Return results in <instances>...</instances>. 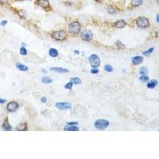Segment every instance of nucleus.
<instances>
[{"label":"nucleus","mask_w":159,"mask_h":159,"mask_svg":"<svg viewBox=\"0 0 159 159\" xmlns=\"http://www.w3.org/2000/svg\"><path fill=\"white\" fill-rule=\"evenodd\" d=\"M81 30V25L79 22H72L68 25V31L72 35L78 34Z\"/></svg>","instance_id":"obj_1"},{"label":"nucleus","mask_w":159,"mask_h":159,"mask_svg":"<svg viewBox=\"0 0 159 159\" xmlns=\"http://www.w3.org/2000/svg\"><path fill=\"white\" fill-rule=\"evenodd\" d=\"M51 36H52L53 39H55L57 41H64V40H65L67 37L66 33L64 30L54 31Z\"/></svg>","instance_id":"obj_2"},{"label":"nucleus","mask_w":159,"mask_h":159,"mask_svg":"<svg viewBox=\"0 0 159 159\" xmlns=\"http://www.w3.org/2000/svg\"><path fill=\"white\" fill-rule=\"evenodd\" d=\"M109 126V122L106 119H98L95 121V126L98 130H105Z\"/></svg>","instance_id":"obj_3"},{"label":"nucleus","mask_w":159,"mask_h":159,"mask_svg":"<svg viewBox=\"0 0 159 159\" xmlns=\"http://www.w3.org/2000/svg\"><path fill=\"white\" fill-rule=\"evenodd\" d=\"M89 62H90L91 66L93 68H97L100 65V59L96 54H91L89 57Z\"/></svg>","instance_id":"obj_4"},{"label":"nucleus","mask_w":159,"mask_h":159,"mask_svg":"<svg viewBox=\"0 0 159 159\" xmlns=\"http://www.w3.org/2000/svg\"><path fill=\"white\" fill-rule=\"evenodd\" d=\"M136 23L138 25V26L140 28H146L149 25V20L145 17H139L138 18H137Z\"/></svg>","instance_id":"obj_5"},{"label":"nucleus","mask_w":159,"mask_h":159,"mask_svg":"<svg viewBox=\"0 0 159 159\" xmlns=\"http://www.w3.org/2000/svg\"><path fill=\"white\" fill-rule=\"evenodd\" d=\"M18 108V103L15 101H11L8 103L7 106H6V110H7L9 112H14V111H17Z\"/></svg>","instance_id":"obj_6"},{"label":"nucleus","mask_w":159,"mask_h":159,"mask_svg":"<svg viewBox=\"0 0 159 159\" xmlns=\"http://www.w3.org/2000/svg\"><path fill=\"white\" fill-rule=\"evenodd\" d=\"M92 37H93V34H92V33L90 30H84L81 34V38L84 41H91Z\"/></svg>","instance_id":"obj_7"},{"label":"nucleus","mask_w":159,"mask_h":159,"mask_svg":"<svg viewBox=\"0 0 159 159\" xmlns=\"http://www.w3.org/2000/svg\"><path fill=\"white\" fill-rule=\"evenodd\" d=\"M36 3L38 6H40L41 7L46 10V11H49V9L50 8V4L49 0H37Z\"/></svg>","instance_id":"obj_8"},{"label":"nucleus","mask_w":159,"mask_h":159,"mask_svg":"<svg viewBox=\"0 0 159 159\" xmlns=\"http://www.w3.org/2000/svg\"><path fill=\"white\" fill-rule=\"evenodd\" d=\"M55 106L60 110H68L72 107V104L70 103H57Z\"/></svg>","instance_id":"obj_9"},{"label":"nucleus","mask_w":159,"mask_h":159,"mask_svg":"<svg viewBox=\"0 0 159 159\" xmlns=\"http://www.w3.org/2000/svg\"><path fill=\"white\" fill-rule=\"evenodd\" d=\"M114 27H116L118 29H122L123 27H125L126 25V22L124 20H119L114 22Z\"/></svg>","instance_id":"obj_10"},{"label":"nucleus","mask_w":159,"mask_h":159,"mask_svg":"<svg viewBox=\"0 0 159 159\" xmlns=\"http://www.w3.org/2000/svg\"><path fill=\"white\" fill-rule=\"evenodd\" d=\"M142 61H143V57L142 56H136L132 58L133 65H139V64H141Z\"/></svg>","instance_id":"obj_11"},{"label":"nucleus","mask_w":159,"mask_h":159,"mask_svg":"<svg viewBox=\"0 0 159 159\" xmlns=\"http://www.w3.org/2000/svg\"><path fill=\"white\" fill-rule=\"evenodd\" d=\"M50 70L52 72H58V73H65L68 72V70L63 68H58V67H55V68H51Z\"/></svg>","instance_id":"obj_12"},{"label":"nucleus","mask_w":159,"mask_h":159,"mask_svg":"<svg viewBox=\"0 0 159 159\" xmlns=\"http://www.w3.org/2000/svg\"><path fill=\"white\" fill-rule=\"evenodd\" d=\"M2 128L4 130H6V131H9V130H12V126L10 125V123L8 122V119H6L4 122H3L2 124Z\"/></svg>","instance_id":"obj_13"},{"label":"nucleus","mask_w":159,"mask_h":159,"mask_svg":"<svg viewBox=\"0 0 159 159\" xmlns=\"http://www.w3.org/2000/svg\"><path fill=\"white\" fill-rule=\"evenodd\" d=\"M16 130H19V131H25V130H27V125L25 123H20L19 125L16 126Z\"/></svg>","instance_id":"obj_14"},{"label":"nucleus","mask_w":159,"mask_h":159,"mask_svg":"<svg viewBox=\"0 0 159 159\" xmlns=\"http://www.w3.org/2000/svg\"><path fill=\"white\" fill-rule=\"evenodd\" d=\"M158 84V81L155 80H153L149 81L147 84V88H154L155 86H157Z\"/></svg>","instance_id":"obj_15"},{"label":"nucleus","mask_w":159,"mask_h":159,"mask_svg":"<svg viewBox=\"0 0 159 159\" xmlns=\"http://www.w3.org/2000/svg\"><path fill=\"white\" fill-rule=\"evenodd\" d=\"M16 67H17V68L20 70V71H27L28 70V67L25 65H22V64H17Z\"/></svg>","instance_id":"obj_16"},{"label":"nucleus","mask_w":159,"mask_h":159,"mask_svg":"<svg viewBox=\"0 0 159 159\" xmlns=\"http://www.w3.org/2000/svg\"><path fill=\"white\" fill-rule=\"evenodd\" d=\"M49 53V55L52 57H57V56H58V54H59L58 53V51H57V49H50Z\"/></svg>","instance_id":"obj_17"},{"label":"nucleus","mask_w":159,"mask_h":159,"mask_svg":"<svg viewBox=\"0 0 159 159\" xmlns=\"http://www.w3.org/2000/svg\"><path fill=\"white\" fill-rule=\"evenodd\" d=\"M65 130H68V131H78L79 130V128L76 126H65V128H64Z\"/></svg>","instance_id":"obj_18"},{"label":"nucleus","mask_w":159,"mask_h":159,"mask_svg":"<svg viewBox=\"0 0 159 159\" xmlns=\"http://www.w3.org/2000/svg\"><path fill=\"white\" fill-rule=\"evenodd\" d=\"M41 82L44 83V84H50L52 82V79L49 76H44V77L41 78Z\"/></svg>","instance_id":"obj_19"},{"label":"nucleus","mask_w":159,"mask_h":159,"mask_svg":"<svg viewBox=\"0 0 159 159\" xmlns=\"http://www.w3.org/2000/svg\"><path fill=\"white\" fill-rule=\"evenodd\" d=\"M148 72H149V69L146 68V67H142L141 68H140V70H139V73L141 75H146V74H147L148 73Z\"/></svg>","instance_id":"obj_20"},{"label":"nucleus","mask_w":159,"mask_h":159,"mask_svg":"<svg viewBox=\"0 0 159 159\" xmlns=\"http://www.w3.org/2000/svg\"><path fill=\"white\" fill-rule=\"evenodd\" d=\"M18 14L21 18H25V17H26V12L23 10H19L18 11Z\"/></svg>","instance_id":"obj_21"},{"label":"nucleus","mask_w":159,"mask_h":159,"mask_svg":"<svg viewBox=\"0 0 159 159\" xmlns=\"http://www.w3.org/2000/svg\"><path fill=\"white\" fill-rule=\"evenodd\" d=\"M71 82L74 84H81V80L80 79H79L78 77H73L71 78Z\"/></svg>","instance_id":"obj_22"},{"label":"nucleus","mask_w":159,"mask_h":159,"mask_svg":"<svg viewBox=\"0 0 159 159\" xmlns=\"http://www.w3.org/2000/svg\"><path fill=\"white\" fill-rule=\"evenodd\" d=\"M142 3V0H132L131 4L134 6H138Z\"/></svg>","instance_id":"obj_23"},{"label":"nucleus","mask_w":159,"mask_h":159,"mask_svg":"<svg viewBox=\"0 0 159 159\" xmlns=\"http://www.w3.org/2000/svg\"><path fill=\"white\" fill-rule=\"evenodd\" d=\"M115 45H116V46L119 48V49H125V45L121 42L120 41H116V43H115Z\"/></svg>","instance_id":"obj_24"},{"label":"nucleus","mask_w":159,"mask_h":159,"mask_svg":"<svg viewBox=\"0 0 159 159\" xmlns=\"http://www.w3.org/2000/svg\"><path fill=\"white\" fill-rule=\"evenodd\" d=\"M104 70L106 72H111L113 71V68H112V66H111L110 65H107L104 66Z\"/></svg>","instance_id":"obj_25"},{"label":"nucleus","mask_w":159,"mask_h":159,"mask_svg":"<svg viewBox=\"0 0 159 159\" xmlns=\"http://www.w3.org/2000/svg\"><path fill=\"white\" fill-rule=\"evenodd\" d=\"M149 77L147 76H145V75H142L141 77H140V80H141L142 82H147L149 81Z\"/></svg>","instance_id":"obj_26"},{"label":"nucleus","mask_w":159,"mask_h":159,"mask_svg":"<svg viewBox=\"0 0 159 159\" xmlns=\"http://www.w3.org/2000/svg\"><path fill=\"white\" fill-rule=\"evenodd\" d=\"M20 54L21 55H23V56H25L27 54V50L25 49V47H22L20 49Z\"/></svg>","instance_id":"obj_27"},{"label":"nucleus","mask_w":159,"mask_h":159,"mask_svg":"<svg viewBox=\"0 0 159 159\" xmlns=\"http://www.w3.org/2000/svg\"><path fill=\"white\" fill-rule=\"evenodd\" d=\"M153 51H154V48H150V49H149L147 51H145V52H143V54L146 56H149V54H150Z\"/></svg>","instance_id":"obj_28"},{"label":"nucleus","mask_w":159,"mask_h":159,"mask_svg":"<svg viewBox=\"0 0 159 159\" xmlns=\"http://www.w3.org/2000/svg\"><path fill=\"white\" fill-rule=\"evenodd\" d=\"M72 85H73V84H72V83L71 81H70V82L68 83V84H65V88L66 89H72Z\"/></svg>","instance_id":"obj_29"},{"label":"nucleus","mask_w":159,"mask_h":159,"mask_svg":"<svg viewBox=\"0 0 159 159\" xmlns=\"http://www.w3.org/2000/svg\"><path fill=\"white\" fill-rule=\"evenodd\" d=\"M91 72L92 73V74H96V73L99 72V70H98L97 68H93L91 70Z\"/></svg>","instance_id":"obj_30"},{"label":"nucleus","mask_w":159,"mask_h":159,"mask_svg":"<svg viewBox=\"0 0 159 159\" xmlns=\"http://www.w3.org/2000/svg\"><path fill=\"white\" fill-rule=\"evenodd\" d=\"M108 12H109L110 14H114V13L116 12V10H114V8H110L108 10Z\"/></svg>","instance_id":"obj_31"},{"label":"nucleus","mask_w":159,"mask_h":159,"mask_svg":"<svg viewBox=\"0 0 159 159\" xmlns=\"http://www.w3.org/2000/svg\"><path fill=\"white\" fill-rule=\"evenodd\" d=\"M78 123L77 122H72V123H67V124H68V125H69V126H75V125H76V124H77Z\"/></svg>","instance_id":"obj_32"},{"label":"nucleus","mask_w":159,"mask_h":159,"mask_svg":"<svg viewBox=\"0 0 159 159\" xmlns=\"http://www.w3.org/2000/svg\"><path fill=\"white\" fill-rule=\"evenodd\" d=\"M6 23H7V21L4 20V21H2V22H1V25H2V26H4V25H6Z\"/></svg>","instance_id":"obj_33"},{"label":"nucleus","mask_w":159,"mask_h":159,"mask_svg":"<svg viewBox=\"0 0 159 159\" xmlns=\"http://www.w3.org/2000/svg\"><path fill=\"white\" fill-rule=\"evenodd\" d=\"M0 2H1L2 4H6V3L8 2V0H0Z\"/></svg>","instance_id":"obj_34"},{"label":"nucleus","mask_w":159,"mask_h":159,"mask_svg":"<svg viewBox=\"0 0 159 159\" xmlns=\"http://www.w3.org/2000/svg\"><path fill=\"white\" fill-rule=\"evenodd\" d=\"M41 101L42 102V103H45L46 102V98L45 97H42L41 99Z\"/></svg>","instance_id":"obj_35"},{"label":"nucleus","mask_w":159,"mask_h":159,"mask_svg":"<svg viewBox=\"0 0 159 159\" xmlns=\"http://www.w3.org/2000/svg\"><path fill=\"white\" fill-rule=\"evenodd\" d=\"M6 102V100H3V99H0V103H4Z\"/></svg>","instance_id":"obj_36"},{"label":"nucleus","mask_w":159,"mask_h":159,"mask_svg":"<svg viewBox=\"0 0 159 159\" xmlns=\"http://www.w3.org/2000/svg\"><path fill=\"white\" fill-rule=\"evenodd\" d=\"M156 20H157L158 22H159V14L157 15V18H156Z\"/></svg>","instance_id":"obj_37"},{"label":"nucleus","mask_w":159,"mask_h":159,"mask_svg":"<svg viewBox=\"0 0 159 159\" xmlns=\"http://www.w3.org/2000/svg\"><path fill=\"white\" fill-rule=\"evenodd\" d=\"M95 1H96V2H101L102 0H95Z\"/></svg>","instance_id":"obj_38"},{"label":"nucleus","mask_w":159,"mask_h":159,"mask_svg":"<svg viewBox=\"0 0 159 159\" xmlns=\"http://www.w3.org/2000/svg\"><path fill=\"white\" fill-rule=\"evenodd\" d=\"M75 53H76V54H79V53H79V51H77V50H76V51H75Z\"/></svg>","instance_id":"obj_39"},{"label":"nucleus","mask_w":159,"mask_h":159,"mask_svg":"<svg viewBox=\"0 0 159 159\" xmlns=\"http://www.w3.org/2000/svg\"><path fill=\"white\" fill-rule=\"evenodd\" d=\"M155 1H156V2H157L158 3H159V0H155Z\"/></svg>","instance_id":"obj_40"},{"label":"nucleus","mask_w":159,"mask_h":159,"mask_svg":"<svg viewBox=\"0 0 159 159\" xmlns=\"http://www.w3.org/2000/svg\"><path fill=\"white\" fill-rule=\"evenodd\" d=\"M19 1H25V0H19Z\"/></svg>","instance_id":"obj_41"}]
</instances>
